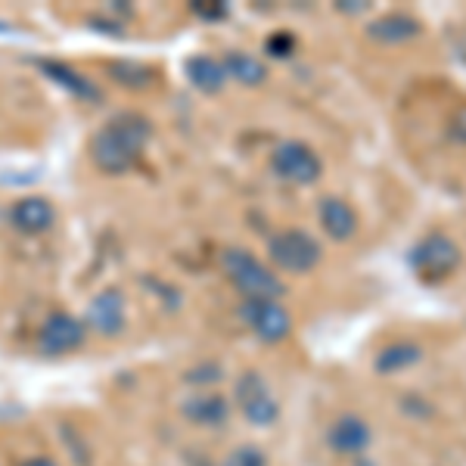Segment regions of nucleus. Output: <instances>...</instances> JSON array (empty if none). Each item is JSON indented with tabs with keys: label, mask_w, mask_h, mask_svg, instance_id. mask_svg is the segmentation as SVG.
Instances as JSON below:
<instances>
[{
	"label": "nucleus",
	"mask_w": 466,
	"mask_h": 466,
	"mask_svg": "<svg viewBox=\"0 0 466 466\" xmlns=\"http://www.w3.org/2000/svg\"><path fill=\"white\" fill-rule=\"evenodd\" d=\"M10 224L25 237H41L56 224V208L50 199L44 197H22L13 202L10 208Z\"/></svg>",
	"instance_id": "nucleus-12"
},
{
	"label": "nucleus",
	"mask_w": 466,
	"mask_h": 466,
	"mask_svg": "<svg viewBox=\"0 0 466 466\" xmlns=\"http://www.w3.org/2000/svg\"><path fill=\"white\" fill-rule=\"evenodd\" d=\"M370 441H373L370 426H367V420L358 417V413H342L327 430V445L339 457H360L370 448Z\"/></svg>",
	"instance_id": "nucleus-10"
},
{
	"label": "nucleus",
	"mask_w": 466,
	"mask_h": 466,
	"mask_svg": "<svg viewBox=\"0 0 466 466\" xmlns=\"http://www.w3.org/2000/svg\"><path fill=\"white\" fill-rule=\"evenodd\" d=\"M187 78H190V85L202 90V94H218V90L224 87V81H228V72H224L221 59L215 56H190L187 59Z\"/></svg>",
	"instance_id": "nucleus-17"
},
{
	"label": "nucleus",
	"mask_w": 466,
	"mask_h": 466,
	"mask_svg": "<svg viewBox=\"0 0 466 466\" xmlns=\"http://www.w3.org/2000/svg\"><path fill=\"white\" fill-rule=\"evenodd\" d=\"M44 69H47L50 75H54L56 81H63L66 87H72L78 96H87V100H94L96 96V90L87 85L85 78H81L78 72H72V69H66V66H59V63H44Z\"/></svg>",
	"instance_id": "nucleus-19"
},
{
	"label": "nucleus",
	"mask_w": 466,
	"mask_h": 466,
	"mask_svg": "<svg viewBox=\"0 0 466 466\" xmlns=\"http://www.w3.org/2000/svg\"><path fill=\"white\" fill-rule=\"evenodd\" d=\"M87 329H94V333L106 336V339H116V336L125 333L127 327V311H125V292L109 287L103 292H96L94 299H90L87 305Z\"/></svg>",
	"instance_id": "nucleus-9"
},
{
	"label": "nucleus",
	"mask_w": 466,
	"mask_h": 466,
	"mask_svg": "<svg viewBox=\"0 0 466 466\" xmlns=\"http://www.w3.org/2000/svg\"><path fill=\"white\" fill-rule=\"evenodd\" d=\"M19 466H59V463L50 461V457H28V461L19 463Z\"/></svg>",
	"instance_id": "nucleus-24"
},
{
	"label": "nucleus",
	"mask_w": 466,
	"mask_h": 466,
	"mask_svg": "<svg viewBox=\"0 0 466 466\" xmlns=\"http://www.w3.org/2000/svg\"><path fill=\"white\" fill-rule=\"evenodd\" d=\"M451 137L466 144V106H461L454 116H451Z\"/></svg>",
	"instance_id": "nucleus-22"
},
{
	"label": "nucleus",
	"mask_w": 466,
	"mask_h": 466,
	"mask_svg": "<svg viewBox=\"0 0 466 466\" xmlns=\"http://www.w3.org/2000/svg\"><path fill=\"white\" fill-rule=\"evenodd\" d=\"M408 265L417 274L420 283L435 287V283H445L457 274V268L463 265V252L445 233H426L420 243H413V249L408 252Z\"/></svg>",
	"instance_id": "nucleus-3"
},
{
	"label": "nucleus",
	"mask_w": 466,
	"mask_h": 466,
	"mask_svg": "<svg viewBox=\"0 0 466 466\" xmlns=\"http://www.w3.org/2000/svg\"><path fill=\"white\" fill-rule=\"evenodd\" d=\"M149 134H153L149 118H144L140 112H122L94 134L90 159L103 175H125L140 162Z\"/></svg>",
	"instance_id": "nucleus-1"
},
{
	"label": "nucleus",
	"mask_w": 466,
	"mask_h": 466,
	"mask_svg": "<svg viewBox=\"0 0 466 466\" xmlns=\"http://www.w3.org/2000/svg\"><path fill=\"white\" fill-rule=\"evenodd\" d=\"M237 404L239 410H243V417L249 420L252 426H258V430H265V426H274L277 420H280V401H277V395L270 392V386L265 382L261 373H243L237 382Z\"/></svg>",
	"instance_id": "nucleus-7"
},
{
	"label": "nucleus",
	"mask_w": 466,
	"mask_h": 466,
	"mask_svg": "<svg viewBox=\"0 0 466 466\" xmlns=\"http://www.w3.org/2000/svg\"><path fill=\"white\" fill-rule=\"evenodd\" d=\"M221 268L228 274L230 287L243 299H277L280 302V296L287 292L280 277L246 249H224Z\"/></svg>",
	"instance_id": "nucleus-2"
},
{
	"label": "nucleus",
	"mask_w": 466,
	"mask_h": 466,
	"mask_svg": "<svg viewBox=\"0 0 466 466\" xmlns=\"http://www.w3.org/2000/svg\"><path fill=\"white\" fill-rule=\"evenodd\" d=\"M270 168H274V175L280 180L299 184V187L318 184L323 175L320 156L308 144H302V140H283V144L274 149V156H270Z\"/></svg>",
	"instance_id": "nucleus-5"
},
{
	"label": "nucleus",
	"mask_w": 466,
	"mask_h": 466,
	"mask_svg": "<svg viewBox=\"0 0 466 466\" xmlns=\"http://www.w3.org/2000/svg\"><path fill=\"white\" fill-rule=\"evenodd\" d=\"M268 258L270 265L287 270V274H308V270L320 265L323 249L308 230L287 228V230H277L268 239Z\"/></svg>",
	"instance_id": "nucleus-4"
},
{
	"label": "nucleus",
	"mask_w": 466,
	"mask_h": 466,
	"mask_svg": "<svg viewBox=\"0 0 466 466\" xmlns=\"http://www.w3.org/2000/svg\"><path fill=\"white\" fill-rule=\"evenodd\" d=\"M221 66H224V72H228V78L239 81L243 87H258V85H265V78H268V66L261 63L258 56L243 54V50L224 54Z\"/></svg>",
	"instance_id": "nucleus-16"
},
{
	"label": "nucleus",
	"mask_w": 466,
	"mask_h": 466,
	"mask_svg": "<svg viewBox=\"0 0 466 466\" xmlns=\"http://www.w3.org/2000/svg\"><path fill=\"white\" fill-rule=\"evenodd\" d=\"M224 380V367L218 364V360H202V364L190 367V370L184 373V382L187 386H215V382Z\"/></svg>",
	"instance_id": "nucleus-18"
},
{
	"label": "nucleus",
	"mask_w": 466,
	"mask_h": 466,
	"mask_svg": "<svg viewBox=\"0 0 466 466\" xmlns=\"http://www.w3.org/2000/svg\"><path fill=\"white\" fill-rule=\"evenodd\" d=\"M180 413L187 423L199 426V430H221L230 420V401L218 392H197L180 401Z\"/></svg>",
	"instance_id": "nucleus-11"
},
{
	"label": "nucleus",
	"mask_w": 466,
	"mask_h": 466,
	"mask_svg": "<svg viewBox=\"0 0 466 466\" xmlns=\"http://www.w3.org/2000/svg\"><path fill=\"white\" fill-rule=\"evenodd\" d=\"M318 218L323 233L336 243H345L358 233V212L339 197H323L318 206Z\"/></svg>",
	"instance_id": "nucleus-14"
},
{
	"label": "nucleus",
	"mask_w": 466,
	"mask_h": 466,
	"mask_svg": "<svg viewBox=\"0 0 466 466\" xmlns=\"http://www.w3.org/2000/svg\"><path fill=\"white\" fill-rule=\"evenodd\" d=\"M239 318L261 342L277 345L292 333V318L277 299H243Z\"/></svg>",
	"instance_id": "nucleus-6"
},
{
	"label": "nucleus",
	"mask_w": 466,
	"mask_h": 466,
	"mask_svg": "<svg viewBox=\"0 0 466 466\" xmlns=\"http://www.w3.org/2000/svg\"><path fill=\"white\" fill-rule=\"evenodd\" d=\"M420 360H423V349H420L417 342H392V345H386V349L377 351V358H373V370H377L380 377H392V373H398V370L417 367Z\"/></svg>",
	"instance_id": "nucleus-15"
},
{
	"label": "nucleus",
	"mask_w": 466,
	"mask_h": 466,
	"mask_svg": "<svg viewBox=\"0 0 466 466\" xmlns=\"http://www.w3.org/2000/svg\"><path fill=\"white\" fill-rule=\"evenodd\" d=\"M87 339V323L81 318H75L69 311H56L37 329V351L44 355H69L78 351Z\"/></svg>",
	"instance_id": "nucleus-8"
},
{
	"label": "nucleus",
	"mask_w": 466,
	"mask_h": 466,
	"mask_svg": "<svg viewBox=\"0 0 466 466\" xmlns=\"http://www.w3.org/2000/svg\"><path fill=\"white\" fill-rule=\"evenodd\" d=\"M221 466H268V457L258 445H239L224 457Z\"/></svg>",
	"instance_id": "nucleus-20"
},
{
	"label": "nucleus",
	"mask_w": 466,
	"mask_h": 466,
	"mask_svg": "<svg viewBox=\"0 0 466 466\" xmlns=\"http://www.w3.org/2000/svg\"><path fill=\"white\" fill-rule=\"evenodd\" d=\"M268 54L277 56V59H289L296 54V37L287 35V32H277L268 37Z\"/></svg>",
	"instance_id": "nucleus-21"
},
{
	"label": "nucleus",
	"mask_w": 466,
	"mask_h": 466,
	"mask_svg": "<svg viewBox=\"0 0 466 466\" xmlns=\"http://www.w3.org/2000/svg\"><path fill=\"white\" fill-rule=\"evenodd\" d=\"M193 10H197V16H206V19H224V16H228V6H224V4H197Z\"/></svg>",
	"instance_id": "nucleus-23"
},
{
	"label": "nucleus",
	"mask_w": 466,
	"mask_h": 466,
	"mask_svg": "<svg viewBox=\"0 0 466 466\" xmlns=\"http://www.w3.org/2000/svg\"><path fill=\"white\" fill-rule=\"evenodd\" d=\"M420 35H423V22L408 16V13H386V16L373 19L370 25H367V37L377 44H386V47L408 44Z\"/></svg>",
	"instance_id": "nucleus-13"
}]
</instances>
